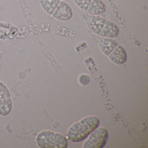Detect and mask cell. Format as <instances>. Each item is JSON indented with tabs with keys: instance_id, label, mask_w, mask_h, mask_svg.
I'll return each instance as SVG.
<instances>
[{
	"instance_id": "11",
	"label": "cell",
	"mask_w": 148,
	"mask_h": 148,
	"mask_svg": "<svg viewBox=\"0 0 148 148\" xmlns=\"http://www.w3.org/2000/svg\"><path fill=\"white\" fill-rule=\"evenodd\" d=\"M60 1L61 0H40V2L44 11L52 15Z\"/></svg>"
},
{
	"instance_id": "4",
	"label": "cell",
	"mask_w": 148,
	"mask_h": 148,
	"mask_svg": "<svg viewBox=\"0 0 148 148\" xmlns=\"http://www.w3.org/2000/svg\"><path fill=\"white\" fill-rule=\"evenodd\" d=\"M79 8L95 16L103 14L106 11L105 4L102 0H73Z\"/></svg>"
},
{
	"instance_id": "7",
	"label": "cell",
	"mask_w": 148,
	"mask_h": 148,
	"mask_svg": "<svg viewBox=\"0 0 148 148\" xmlns=\"http://www.w3.org/2000/svg\"><path fill=\"white\" fill-rule=\"evenodd\" d=\"M111 61L117 65L125 64L127 59L126 51L121 45L118 44L108 56Z\"/></svg>"
},
{
	"instance_id": "5",
	"label": "cell",
	"mask_w": 148,
	"mask_h": 148,
	"mask_svg": "<svg viewBox=\"0 0 148 148\" xmlns=\"http://www.w3.org/2000/svg\"><path fill=\"white\" fill-rule=\"evenodd\" d=\"M12 101L7 86L0 81V116L9 115L12 109Z\"/></svg>"
},
{
	"instance_id": "9",
	"label": "cell",
	"mask_w": 148,
	"mask_h": 148,
	"mask_svg": "<svg viewBox=\"0 0 148 148\" xmlns=\"http://www.w3.org/2000/svg\"><path fill=\"white\" fill-rule=\"evenodd\" d=\"M119 33V29L116 25L113 22L106 20L99 35L103 38H116Z\"/></svg>"
},
{
	"instance_id": "10",
	"label": "cell",
	"mask_w": 148,
	"mask_h": 148,
	"mask_svg": "<svg viewBox=\"0 0 148 148\" xmlns=\"http://www.w3.org/2000/svg\"><path fill=\"white\" fill-rule=\"evenodd\" d=\"M118 43L112 38H102L99 40V45L102 52L108 56L118 45Z\"/></svg>"
},
{
	"instance_id": "3",
	"label": "cell",
	"mask_w": 148,
	"mask_h": 148,
	"mask_svg": "<svg viewBox=\"0 0 148 148\" xmlns=\"http://www.w3.org/2000/svg\"><path fill=\"white\" fill-rule=\"evenodd\" d=\"M89 136L83 145V148H103L107 143L108 131L104 127L97 128Z\"/></svg>"
},
{
	"instance_id": "6",
	"label": "cell",
	"mask_w": 148,
	"mask_h": 148,
	"mask_svg": "<svg viewBox=\"0 0 148 148\" xmlns=\"http://www.w3.org/2000/svg\"><path fill=\"white\" fill-rule=\"evenodd\" d=\"M52 15L60 21H68L72 18L73 11L67 3L60 1Z\"/></svg>"
},
{
	"instance_id": "1",
	"label": "cell",
	"mask_w": 148,
	"mask_h": 148,
	"mask_svg": "<svg viewBox=\"0 0 148 148\" xmlns=\"http://www.w3.org/2000/svg\"><path fill=\"white\" fill-rule=\"evenodd\" d=\"M100 121L96 116H90L73 124L68 130V140L73 143H78L85 139L94 130L98 127Z\"/></svg>"
},
{
	"instance_id": "12",
	"label": "cell",
	"mask_w": 148,
	"mask_h": 148,
	"mask_svg": "<svg viewBox=\"0 0 148 148\" xmlns=\"http://www.w3.org/2000/svg\"><path fill=\"white\" fill-rule=\"evenodd\" d=\"M61 1H63V0H61Z\"/></svg>"
},
{
	"instance_id": "8",
	"label": "cell",
	"mask_w": 148,
	"mask_h": 148,
	"mask_svg": "<svg viewBox=\"0 0 148 148\" xmlns=\"http://www.w3.org/2000/svg\"><path fill=\"white\" fill-rule=\"evenodd\" d=\"M106 19L98 16L92 15L86 20V25L93 33L99 35L104 25Z\"/></svg>"
},
{
	"instance_id": "2",
	"label": "cell",
	"mask_w": 148,
	"mask_h": 148,
	"mask_svg": "<svg viewBox=\"0 0 148 148\" xmlns=\"http://www.w3.org/2000/svg\"><path fill=\"white\" fill-rule=\"evenodd\" d=\"M37 145L40 148H66L68 140L64 136L51 131H44L36 137Z\"/></svg>"
}]
</instances>
